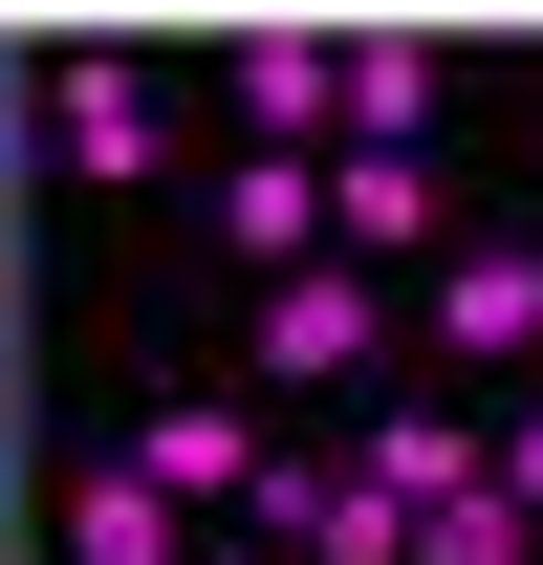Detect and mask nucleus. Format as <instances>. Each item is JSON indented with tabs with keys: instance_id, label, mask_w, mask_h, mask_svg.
Here are the masks:
<instances>
[{
	"instance_id": "1",
	"label": "nucleus",
	"mask_w": 543,
	"mask_h": 565,
	"mask_svg": "<svg viewBox=\"0 0 543 565\" xmlns=\"http://www.w3.org/2000/svg\"><path fill=\"white\" fill-rule=\"evenodd\" d=\"M217 87H239V152H305V174L348 152V22H239Z\"/></svg>"
},
{
	"instance_id": "2",
	"label": "nucleus",
	"mask_w": 543,
	"mask_h": 565,
	"mask_svg": "<svg viewBox=\"0 0 543 565\" xmlns=\"http://www.w3.org/2000/svg\"><path fill=\"white\" fill-rule=\"evenodd\" d=\"M435 349L457 370H543V239H457L435 262Z\"/></svg>"
},
{
	"instance_id": "3",
	"label": "nucleus",
	"mask_w": 543,
	"mask_h": 565,
	"mask_svg": "<svg viewBox=\"0 0 543 565\" xmlns=\"http://www.w3.org/2000/svg\"><path fill=\"white\" fill-rule=\"evenodd\" d=\"M217 262H262V282H305L327 262V174H305V152H217V217H196Z\"/></svg>"
},
{
	"instance_id": "4",
	"label": "nucleus",
	"mask_w": 543,
	"mask_h": 565,
	"mask_svg": "<svg viewBox=\"0 0 543 565\" xmlns=\"http://www.w3.org/2000/svg\"><path fill=\"white\" fill-rule=\"evenodd\" d=\"M413 239H457L435 152H327V262H413Z\"/></svg>"
},
{
	"instance_id": "5",
	"label": "nucleus",
	"mask_w": 543,
	"mask_h": 565,
	"mask_svg": "<svg viewBox=\"0 0 543 565\" xmlns=\"http://www.w3.org/2000/svg\"><path fill=\"white\" fill-rule=\"evenodd\" d=\"M262 370H283V392H348V370H370V262L262 282Z\"/></svg>"
},
{
	"instance_id": "6",
	"label": "nucleus",
	"mask_w": 543,
	"mask_h": 565,
	"mask_svg": "<svg viewBox=\"0 0 543 565\" xmlns=\"http://www.w3.org/2000/svg\"><path fill=\"white\" fill-rule=\"evenodd\" d=\"M131 479L174 500V522H196V500H239V479H262V435L217 414V392H152V414H131Z\"/></svg>"
},
{
	"instance_id": "7",
	"label": "nucleus",
	"mask_w": 543,
	"mask_h": 565,
	"mask_svg": "<svg viewBox=\"0 0 543 565\" xmlns=\"http://www.w3.org/2000/svg\"><path fill=\"white\" fill-rule=\"evenodd\" d=\"M152 152H174V87H152L131 44H87L66 66V174H152Z\"/></svg>"
},
{
	"instance_id": "8",
	"label": "nucleus",
	"mask_w": 543,
	"mask_h": 565,
	"mask_svg": "<svg viewBox=\"0 0 543 565\" xmlns=\"http://www.w3.org/2000/svg\"><path fill=\"white\" fill-rule=\"evenodd\" d=\"M66 565H196V522H174L131 457H87V479H66Z\"/></svg>"
},
{
	"instance_id": "9",
	"label": "nucleus",
	"mask_w": 543,
	"mask_h": 565,
	"mask_svg": "<svg viewBox=\"0 0 543 565\" xmlns=\"http://www.w3.org/2000/svg\"><path fill=\"white\" fill-rule=\"evenodd\" d=\"M478 457H500V435H457V414H370V457H348V479L435 522V500H478Z\"/></svg>"
},
{
	"instance_id": "10",
	"label": "nucleus",
	"mask_w": 543,
	"mask_h": 565,
	"mask_svg": "<svg viewBox=\"0 0 543 565\" xmlns=\"http://www.w3.org/2000/svg\"><path fill=\"white\" fill-rule=\"evenodd\" d=\"M435 131V44H348V152H413Z\"/></svg>"
},
{
	"instance_id": "11",
	"label": "nucleus",
	"mask_w": 543,
	"mask_h": 565,
	"mask_svg": "<svg viewBox=\"0 0 543 565\" xmlns=\"http://www.w3.org/2000/svg\"><path fill=\"white\" fill-rule=\"evenodd\" d=\"M413 565H543V522L478 479V500H435V522H413Z\"/></svg>"
},
{
	"instance_id": "12",
	"label": "nucleus",
	"mask_w": 543,
	"mask_h": 565,
	"mask_svg": "<svg viewBox=\"0 0 543 565\" xmlns=\"http://www.w3.org/2000/svg\"><path fill=\"white\" fill-rule=\"evenodd\" d=\"M305 565H413V500H370V479H327V544Z\"/></svg>"
},
{
	"instance_id": "13",
	"label": "nucleus",
	"mask_w": 543,
	"mask_h": 565,
	"mask_svg": "<svg viewBox=\"0 0 543 565\" xmlns=\"http://www.w3.org/2000/svg\"><path fill=\"white\" fill-rule=\"evenodd\" d=\"M478 479H500V500H522V522H543V392H522V414H500V457H478Z\"/></svg>"
},
{
	"instance_id": "14",
	"label": "nucleus",
	"mask_w": 543,
	"mask_h": 565,
	"mask_svg": "<svg viewBox=\"0 0 543 565\" xmlns=\"http://www.w3.org/2000/svg\"><path fill=\"white\" fill-rule=\"evenodd\" d=\"M0 131H22V66H0Z\"/></svg>"
}]
</instances>
